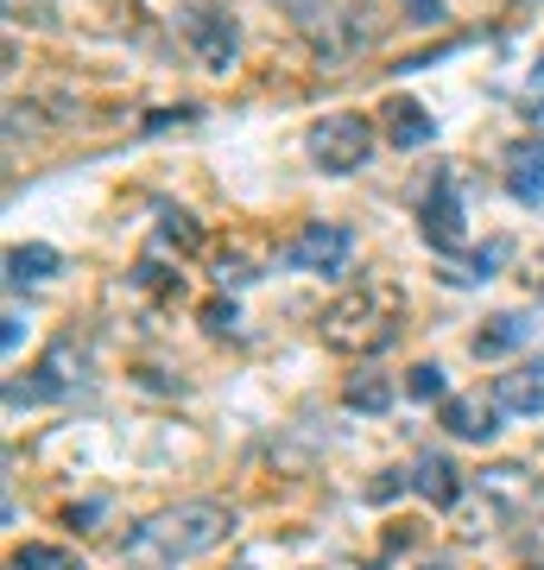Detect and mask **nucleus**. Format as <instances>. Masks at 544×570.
<instances>
[{
    "label": "nucleus",
    "instance_id": "9b49d317",
    "mask_svg": "<svg viewBox=\"0 0 544 570\" xmlns=\"http://www.w3.org/2000/svg\"><path fill=\"white\" fill-rule=\"evenodd\" d=\"M380 134L399 153H412V146H431L437 140V121H431V108L424 102H412V96H393V102L380 108Z\"/></svg>",
    "mask_w": 544,
    "mask_h": 570
},
{
    "label": "nucleus",
    "instance_id": "5701e85b",
    "mask_svg": "<svg viewBox=\"0 0 544 570\" xmlns=\"http://www.w3.org/2000/svg\"><path fill=\"white\" fill-rule=\"evenodd\" d=\"M273 7H285V13H291V20L304 26V32H310V26L323 20V0H273Z\"/></svg>",
    "mask_w": 544,
    "mask_h": 570
},
{
    "label": "nucleus",
    "instance_id": "9d476101",
    "mask_svg": "<svg viewBox=\"0 0 544 570\" xmlns=\"http://www.w3.org/2000/svg\"><path fill=\"white\" fill-rule=\"evenodd\" d=\"M506 197L525 209L544 204V140H513L506 146Z\"/></svg>",
    "mask_w": 544,
    "mask_h": 570
},
{
    "label": "nucleus",
    "instance_id": "2eb2a0df",
    "mask_svg": "<svg viewBox=\"0 0 544 570\" xmlns=\"http://www.w3.org/2000/svg\"><path fill=\"white\" fill-rule=\"evenodd\" d=\"M343 406L348 412H367V419H380V412L393 406V381H386V374H374V367H367V374H348Z\"/></svg>",
    "mask_w": 544,
    "mask_h": 570
},
{
    "label": "nucleus",
    "instance_id": "0eeeda50",
    "mask_svg": "<svg viewBox=\"0 0 544 570\" xmlns=\"http://www.w3.org/2000/svg\"><path fill=\"white\" fill-rule=\"evenodd\" d=\"M184 39L202 58V70H216V77H228L235 58H241V32H235V20H228L222 7H190L184 13Z\"/></svg>",
    "mask_w": 544,
    "mask_h": 570
},
{
    "label": "nucleus",
    "instance_id": "b1692460",
    "mask_svg": "<svg viewBox=\"0 0 544 570\" xmlns=\"http://www.w3.org/2000/svg\"><path fill=\"white\" fill-rule=\"evenodd\" d=\"M202 324L216 330V336H228V330H235V305H222V298H216V305H202Z\"/></svg>",
    "mask_w": 544,
    "mask_h": 570
},
{
    "label": "nucleus",
    "instance_id": "4be33fe9",
    "mask_svg": "<svg viewBox=\"0 0 544 570\" xmlns=\"http://www.w3.org/2000/svg\"><path fill=\"white\" fill-rule=\"evenodd\" d=\"M216 279H222V285H247V279H260V273H254L247 254H222V261H216Z\"/></svg>",
    "mask_w": 544,
    "mask_h": 570
},
{
    "label": "nucleus",
    "instance_id": "39448f33",
    "mask_svg": "<svg viewBox=\"0 0 544 570\" xmlns=\"http://www.w3.org/2000/svg\"><path fill=\"white\" fill-rule=\"evenodd\" d=\"M418 228L437 254H456V247H463L468 209H463V178H456V171H437V178H431V190H424V204H418Z\"/></svg>",
    "mask_w": 544,
    "mask_h": 570
},
{
    "label": "nucleus",
    "instance_id": "f8f14e48",
    "mask_svg": "<svg viewBox=\"0 0 544 570\" xmlns=\"http://www.w3.org/2000/svg\"><path fill=\"white\" fill-rule=\"evenodd\" d=\"M444 425H449V438H463V444H487V438L501 431V406H494V400H475V393H449Z\"/></svg>",
    "mask_w": 544,
    "mask_h": 570
},
{
    "label": "nucleus",
    "instance_id": "f03ea898",
    "mask_svg": "<svg viewBox=\"0 0 544 570\" xmlns=\"http://www.w3.org/2000/svg\"><path fill=\"white\" fill-rule=\"evenodd\" d=\"M399 330H405V298L399 285H380V279L343 292L317 317V336L329 348H343V355H380V348L399 343Z\"/></svg>",
    "mask_w": 544,
    "mask_h": 570
},
{
    "label": "nucleus",
    "instance_id": "aec40b11",
    "mask_svg": "<svg viewBox=\"0 0 544 570\" xmlns=\"http://www.w3.org/2000/svg\"><path fill=\"white\" fill-rule=\"evenodd\" d=\"M133 285H140V292H159V298H171V292H184V273H165L159 261H140V266H133Z\"/></svg>",
    "mask_w": 544,
    "mask_h": 570
},
{
    "label": "nucleus",
    "instance_id": "c85d7f7f",
    "mask_svg": "<svg viewBox=\"0 0 544 570\" xmlns=\"http://www.w3.org/2000/svg\"><path fill=\"white\" fill-rule=\"evenodd\" d=\"M532 570H544V564H532Z\"/></svg>",
    "mask_w": 544,
    "mask_h": 570
},
{
    "label": "nucleus",
    "instance_id": "6ab92c4d",
    "mask_svg": "<svg viewBox=\"0 0 544 570\" xmlns=\"http://www.w3.org/2000/svg\"><path fill=\"white\" fill-rule=\"evenodd\" d=\"M501 261H506V242H487L482 254H468L449 279H456V285H482V279H494V266H501Z\"/></svg>",
    "mask_w": 544,
    "mask_h": 570
},
{
    "label": "nucleus",
    "instance_id": "423d86ee",
    "mask_svg": "<svg viewBox=\"0 0 544 570\" xmlns=\"http://www.w3.org/2000/svg\"><path fill=\"white\" fill-rule=\"evenodd\" d=\"M348 254H355V235H348L343 223H310L285 242V266H291V273H323V279L343 273Z\"/></svg>",
    "mask_w": 544,
    "mask_h": 570
},
{
    "label": "nucleus",
    "instance_id": "412c9836",
    "mask_svg": "<svg viewBox=\"0 0 544 570\" xmlns=\"http://www.w3.org/2000/svg\"><path fill=\"white\" fill-rule=\"evenodd\" d=\"M405 489H412V475H405V469H380V482L367 489V501H374V508H386V501H399Z\"/></svg>",
    "mask_w": 544,
    "mask_h": 570
},
{
    "label": "nucleus",
    "instance_id": "f257e3e1",
    "mask_svg": "<svg viewBox=\"0 0 544 570\" xmlns=\"http://www.w3.org/2000/svg\"><path fill=\"white\" fill-rule=\"evenodd\" d=\"M235 532V513L222 501H178V508L152 513L121 539V558L127 564H146V570H178L190 558H209Z\"/></svg>",
    "mask_w": 544,
    "mask_h": 570
},
{
    "label": "nucleus",
    "instance_id": "dca6fc26",
    "mask_svg": "<svg viewBox=\"0 0 544 570\" xmlns=\"http://www.w3.org/2000/svg\"><path fill=\"white\" fill-rule=\"evenodd\" d=\"M7 570H82V558L63 546H20L7 558Z\"/></svg>",
    "mask_w": 544,
    "mask_h": 570
},
{
    "label": "nucleus",
    "instance_id": "a211bd4d",
    "mask_svg": "<svg viewBox=\"0 0 544 570\" xmlns=\"http://www.w3.org/2000/svg\"><path fill=\"white\" fill-rule=\"evenodd\" d=\"M405 393H412L418 406H431V400L444 406V400H449V374L437 362H418V367H412V381H405Z\"/></svg>",
    "mask_w": 544,
    "mask_h": 570
},
{
    "label": "nucleus",
    "instance_id": "6e6552de",
    "mask_svg": "<svg viewBox=\"0 0 544 570\" xmlns=\"http://www.w3.org/2000/svg\"><path fill=\"white\" fill-rule=\"evenodd\" d=\"M487 400L506 419H538L544 412V362H520V367H506V374H494V393Z\"/></svg>",
    "mask_w": 544,
    "mask_h": 570
},
{
    "label": "nucleus",
    "instance_id": "7ed1b4c3",
    "mask_svg": "<svg viewBox=\"0 0 544 570\" xmlns=\"http://www.w3.org/2000/svg\"><path fill=\"white\" fill-rule=\"evenodd\" d=\"M482 508H475V520L463 527V539H482V532H501L513 527L520 513H532V501H538V469L532 463H494L482 469Z\"/></svg>",
    "mask_w": 544,
    "mask_h": 570
},
{
    "label": "nucleus",
    "instance_id": "a878e982",
    "mask_svg": "<svg viewBox=\"0 0 544 570\" xmlns=\"http://www.w3.org/2000/svg\"><path fill=\"white\" fill-rule=\"evenodd\" d=\"M20 336H26V330H20V317H7V330H0V348L13 355V348H20Z\"/></svg>",
    "mask_w": 544,
    "mask_h": 570
},
{
    "label": "nucleus",
    "instance_id": "cd10ccee",
    "mask_svg": "<svg viewBox=\"0 0 544 570\" xmlns=\"http://www.w3.org/2000/svg\"><path fill=\"white\" fill-rule=\"evenodd\" d=\"M424 570H444V564H424Z\"/></svg>",
    "mask_w": 544,
    "mask_h": 570
},
{
    "label": "nucleus",
    "instance_id": "4468645a",
    "mask_svg": "<svg viewBox=\"0 0 544 570\" xmlns=\"http://www.w3.org/2000/svg\"><path fill=\"white\" fill-rule=\"evenodd\" d=\"M58 266H63L58 247H44V242L13 247L7 254V285H44V279H58Z\"/></svg>",
    "mask_w": 544,
    "mask_h": 570
},
{
    "label": "nucleus",
    "instance_id": "1a4fd4ad",
    "mask_svg": "<svg viewBox=\"0 0 544 570\" xmlns=\"http://www.w3.org/2000/svg\"><path fill=\"white\" fill-rule=\"evenodd\" d=\"M412 489H418L437 513H449V508H463V469L449 463L444 450H424L418 463H412Z\"/></svg>",
    "mask_w": 544,
    "mask_h": 570
},
{
    "label": "nucleus",
    "instance_id": "393cba45",
    "mask_svg": "<svg viewBox=\"0 0 544 570\" xmlns=\"http://www.w3.org/2000/svg\"><path fill=\"white\" fill-rule=\"evenodd\" d=\"M412 20H418V26H437V20H444V0H412Z\"/></svg>",
    "mask_w": 544,
    "mask_h": 570
},
{
    "label": "nucleus",
    "instance_id": "ddd939ff",
    "mask_svg": "<svg viewBox=\"0 0 544 570\" xmlns=\"http://www.w3.org/2000/svg\"><path fill=\"white\" fill-rule=\"evenodd\" d=\"M532 311H494V317H487L482 330H475V355H482V362H501V355H513V348H525L532 343Z\"/></svg>",
    "mask_w": 544,
    "mask_h": 570
},
{
    "label": "nucleus",
    "instance_id": "20e7f679",
    "mask_svg": "<svg viewBox=\"0 0 544 570\" xmlns=\"http://www.w3.org/2000/svg\"><path fill=\"white\" fill-rule=\"evenodd\" d=\"M304 153H310V165H317V171H329V178H348V171H362L367 153H374V121H367V115H348V108H336V115H323V121L310 127Z\"/></svg>",
    "mask_w": 544,
    "mask_h": 570
},
{
    "label": "nucleus",
    "instance_id": "bb28decb",
    "mask_svg": "<svg viewBox=\"0 0 544 570\" xmlns=\"http://www.w3.org/2000/svg\"><path fill=\"white\" fill-rule=\"evenodd\" d=\"M525 285L538 292V305H544V254H538V261H532V273H525Z\"/></svg>",
    "mask_w": 544,
    "mask_h": 570
},
{
    "label": "nucleus",
    "instance_id": "f3484780",
    "mask_svg": "<svg viewBox=\"0 0 544 570\" xmlns=\"http://www.w3.org/2000/svg\"><path fill=\"white\" fill-rule=\"evenodd\" d=\"M159 242L178 247V254H197V247H202L197 216H190V209H165V216H159Z\"/></svg>",
    "mask_w": 544,
    "mask_h": 570
}]
</instances>
